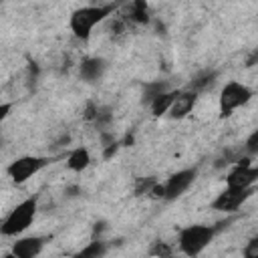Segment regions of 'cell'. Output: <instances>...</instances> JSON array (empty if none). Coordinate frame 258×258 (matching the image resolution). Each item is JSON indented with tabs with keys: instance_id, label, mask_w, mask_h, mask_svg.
Segmentation results:
<instances>
[{
	"instance_id": "3",
	"label": "cell",
	"mask_w": 258,
	"mask_h": 258,
	"mask_svg": "<svg viewBox=\"0 0 258 258\" xmlns=\"http://www.w3.org/2000/svg\"><path fill=\"white\" fill-rule=\"evenodd\" d=\"M38 210V202L36 198H26L22 200L16 208L10 210V214L0 222V234L2 236H18L24 230L30 228L34 216Z\"/></svg>"
},
{
	"instance_id": "21",
	"label": "cell",
	"mask_w": 258,
	"mask_h": 258,
	"mask_svg": "<svg viewBox=\"0 0 258 258\" xmlns=\"http://www.w3.org/2000/svg\"><path fill=\"white\" fill-rule=\"evenodd\" d=\"M242 258H258V238H250L242 248Z\"/></svg>"
},
{
	"instance_id": "25",
	"label": "cell",
	"mask_w": 258,
	"mask_h": 258,
	"mask_svg": "<svg viewBox=\"0 0 258 258\" xmlns=\"http://www.w3.org/2000/svg\"><path fill=\"white\" fill-rule=\"evenodd\" d=\"M10 111H12V103H2L0 105V123L10 115Z\"/></svg>"
},
{
	"instance_id": "17",
	"label": "cell",
	"mask_w": 258,
	"mask_h": 258,
	"mask_svg": "<svg viewBox=\"0 0 258 258\" xmlns=\"http://www.w3.org/2000/svg\"><path fill=\"white\" fill-rule=\"evenodd\" d=\"M167 91H171L169 85H167V81H151V83H145L143 85V103L149 105L155 97H159L161 93H167Z\"/></svg>"
},
{
	"instance_id": "14",
	"label": "cell",
	"mask_w": 258,
	"mask_h": 258,
	"mask_svg": "<svg viewBox=\"0 0 258 258\" xmlns=\"http://www.w3.org/2000/svg\"><path fill=\"white\" fill-rule=\"evenodd\" d=\"M129 24H147L149 22V12H147V4L143 0L131 2L127 6V14L123 16Z\"/></svg>"
},
{
	"instance_id": "11",
	"label": "cell",
	"mask_w": 258,
	"mask_h": 258,
	"mask_svg": "<svg viewBox=\"0 0 258 258\" xmlns=\"http://www.w3.org/2000/svg\"><path fill=\"white\" fill-rule=\"evenodd\" d=\"M107 71V62L101 56H87L79 64V77L87 83H97Z\"/></svg>"
},
{
	"instance_id": "16",
	"label": "cell",
	"mask_w": 258,
	"mask_h": 258,
	"mask_svg": "<svg viewBox=\"0 0 258 258\" xmlns=\"http://www.w3.org/2000/svg\"><path fill=\"white\" fill-rule=\"evenodd\" d=\"M107 252V244L103 240H91L87 246H83L73 258H103Z\"/></svg>"
},
{
	"instance_id": "15",
	"label": "cell",
	"mask_w": 258,
	"mask_h": 258,
	"mask_svg": "<svg viewBox=\"0 0 258 258\" xmlns=\"http://www.w3.org/2000/svg\"><path fill=\"white\" fill-rule=\"evenodd\" d=\"M177 91H179V89H171V91H167V93H161L159 97H155V99L149 103V109H151L153 117L167 115V111H169V107H171L173 99L177 97Z\"/></svg>"
},
{
	"instance_id": "7",
	"label": "cell",
	"mask_w": 258,
	"mask_h": 258,
	"mask_svg": "<svg viewBox=\"0 0 258 258\" xmlns=\"http://www.w3.org/2000/svg\"><path fill=\"white\" fill-rule=\"evenodd\" d=\"M254 194V187H228L224 191H220L216 196V200L212 202V210L216 212H224V214H234L236 210H240L246 200Z\"/></svg>"
},
{
	"instance_id": "20",
	"label": "cell",
	"mask_w": 258,
	"mask_h": 258,
	"mask_svg": "<svg viewBox=\"0 0 258 258\" xmlns=\"http://www.w3.org/2000/svg\"><path fill=\"white\" fill-rule=\"evenodd\" d=\"M155 183H157L155 177H139V179L135 181L133 191H135V196H149V191H151V187H153Z\"/></svg>"
},
{
	"instance_id": "2",
	"label": "cell",
	"mask_w": 258,
	"mask_h": 258,
	"mask_svg": "<svg viewBox=\"0 0 258 258\" xmlns=\"http://www.w3.org/2000/svg\"><path fill=\"white\" fill-rule=\"evenodd\" d=\"M214 236H216V226L191 224V226H185V228L179 230V234H177V248L187 258H196V256H200L210 246Z\"/></svg>"
},
{
	"instance_id": "10",
	"label": "cell",
	"mask_w": 258,
	"mask_h": 258,
	"mask_svg": "<svg viewBox=\"0 0 258 258\" xmlns=\"http://www.w3.org/2000/svg\"><path fill=\"white\" fill-rule=\"evenodd\" d=\"M196 101H198V93H194V91H189V89H181V91H177V97L173 99V103H171L167 115H169L171 119H183L185 115L191 113Z\"/></svg>"
},
{
	"instance_id": "13",
	"label": "cell",
	"mask_w": 258,
	"mask_h": 258,
	"mask_svg": "<svg viewBox=\"0 0 258 258\" xmlns=\"http://www.w3.org/2000/svg\"><path fill=\"white\" fill-rule=\"evenodd\" d=\"M89 165H91V153H89L87 147H75V149L69 153V157H67V167H69L71 171L81 173V171H85Z\"/></svg>"
},
{
	"instance_id": "12",
	"label": "cell",
	"mask_w": 258,
	"mask_h": 258,
	"mask_svg": "<svg viewBox=\"0 0 258 258\" xmlns=\"http://www.w3.org/2000/svg\"><path fill=\"white\" fill-rule=\"evenodd\" d=\"M216 79H218V71L216 69H204V71H200V73H196L191 77L187 89L200 95L202 91H208L210 87H214L216 85Z\"/></svg>"
},
{
	"instance_id": "1",
	"label": "cell",
	"mask_w": 258,
	"mask_h": 258,
	"mask_svg": "<svg viewBox=\"0 0 258 258\" xmlns=\"http://www.w3.org/2000/svg\"><path fill=\"white\" fill-rule=\"evenodd\" d=\"M117 10V4H89L77 8L69 18V28L75 38L87 40L97 24H101L105 18H109Z\"/></svg>"
},
{
	"instance_id": "6",
	"label": "cell",
	"mask_w": 258,
	"mask_h": 258,
	"mask_svg": "<svg viewBox=\"0 0 258 258\" xmlns=\"http://www.w3.org/2000/svg\"><path fill=\"white\" fill-rule=\"evenodd\" d=\"M258 179V167L254 165L252 157H238L234 161V167L226 175V185L228 187H254Z\"/></svg>"
},
{
	"instance_id": "9",
	"label": "cell",
	"mask_w": 258,
	"mask_h": 258,
	"mask_svg": "<svg viewBox=\"0 0 258 258\" xmlns=\"http://www.w3.org/2000/svg\"><path fill=\"white\" fill-rule=\"evenodd\" d=\"M44 248V238L40 236H24V238H18L10 252L16 256V258H36Z\"/></svg>"
},
{
	"instance_id": "22",
	"label": "cell",
	"mask_w": 258,
	"mask_h": 258,
	"mask_svg": "<svg viewBox=\"0 0 258 258\" xmlns=\"http://www.w3.org/2000/svg\"><path fill=\"white\" fill-rule=\"evenodd\" d=\"M97 111H99V105H97V103H93V101H89V103L85 105L83 119H85V121H89V123H93V121H95V117H97Z\"/></svg>"
},
{
	"instance_id": "26",
	"label": "cell",
	"mask_w": 258,
	"mask_h": 258,
	"mask_svg": "<svg viewBox=\"0 0 258 258\" xmlns=\"http://www.w3.org/2000/svg\"><path fill=\"white\" fill-rule=\"evenodd\" d=\"M64 194H67V196H71V198H75V196H79V194H81V187H79V185H69V187L64 189Z\"/></svg>"
},
{
	"instance_id": "19",
	"label": "cell",
	"mask_w": 258,
	"mask_h": 258,
	"mask_svg": "<svg viewBox=\"0 0 258 258\" xmlns=\"http://www.w3.org/2000/svg\"><path fill=\"white\" fill-rule=\"evenodd\" d=\"M111 121H113V113H111V109H109V107H99V111H97V117H95L93 125H95L97 129L105 131V129L111 125Z\"/></svg>"
},
{
	"instance_id": "18",
	"label": "cell",
	"mask_w": 258,
	"mask_h": 258,
	"mask_svg": "<svg viewBox=\"0 0 258 258\" xmlns=\"http://www.w3.org/2000/svg\"><path fill=\"white\" fill-rule=\"evenodd\" d=\"M149 256H153V258H171L173 256V246L169 242L155 240L149 248Z\"/></svg>"
},
{
	"instance_id": "8",
	"label": "cell",
	"mask_w": 258,
	"mask_h": 258,
	"mask_svg": "<svg viewBox=\"0 0 258 258\" xmlns=\"http://www.w3.org/2000/svg\"><path fill=\"white\" fill-rule=\"evenodd\" d=\"M196 177H198V169L196 167L179 169L177 173L169 175L167 181L163 183V200H167V202L177 200L181 194H185L189 189V185L196 181Z\"/></svg>"
},
{
	"instance_id": "24",
	"label": "cell",
	"mask_w": 258,
	"mask_h": 258,
	"mask_svg": "<svg viewBox=\"0 0 258 258\" xmlns=\"http://www.w3.org/2000/svg\"><path fill=\"white\" fill-rule=\"evenodd\" d=\"M119 147H121V141H113L111 145H105L103 147V159H111L119 151Z\"/></svg>"
},
{
	"instance_id": "27",
	"label": "cell",
	"mask_w": 258,
	"mask_h": 258,
	"mask_svg": "<svg viewBox=\"0 0 258 258\" xmlns=\"http://www.w3.org/2000/svg\"><path fill=\"white\" fill-rule=\"evenodd\" d=\"M2 258H16V256H14V254H12V252H6V254H4V256H2Z\"/></svg>"
},
{
	"instance_id": "4",
	"label": "cell",
	"mask_w": 258,
	"mask_h": 258,
	"mask_svg": "<svg viewBox=\"0 0 258 258\" xmlns=\"http://www.w3.org/2000/svg\"><path fill=\"white\" fill-rule=\"evenodd\" d=\"M252 89L246 87L244 83H238V81H230L222 87L220 91V117L226 119L230 117L236 109L244 107L250 99H252Z\"/></svg>"
},
{
	"instance_id": "23",
	"label": "cell",
	"mask_w": 258,
	"mask_h": 258,
	"mask_svg": "<svg viewBox=\"0 0 258 258\" xmlns=\"http://www.w3.org/2000/svg\"><path fill=\"white\" fill-rule=\"evenodd\" d=\"M246 151H248L250 157L258 153V131H254V133L246 139Z\"/></svg>"
},
{
	"instance_id": "5",
	"label": "cell",
	"mask_w": 258,
	"mask_h": 258,
	"mask_svg": "<svg viewBox=\"0 0 258 258\" xmlns=\"http://www.w3.org/2000/svg\"><path fill=\"white\" fill-rule=\"evenodd\" d=\"M50 163L48 157H38V155H22L18 159H14L8 167H6V173L8 177L12 179V183L20 185L24 181H28L32 175H36L42 167H46Z\"/></svg>"
}]
</instances>
